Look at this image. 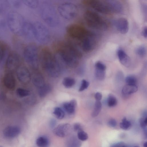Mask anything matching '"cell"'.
Segmentation results:
<instances>
[{"mask_svg": "<svg viewBox=\"0 0 147 147\" xmlns=\"http://www.w3.org/2000/svg\"><path fill=\"white\" fill-rule=\"evenodd\" d=\"M59 15L67 20H71L75 18L78 13L76 5L71 2H65L61 4L58 8Z\"/></svg>", "mask_w": 147, "mask_h": 147, "instance_id": "obj_8", "label": "cell"}, {"mask_svg": "<svg viewBox=\"0 0 147 147\" xmlns=\"http://www.w3.org/2000/svg\"><path fill=\"white\" fill-rule=\"evenodd\" d=\"M144 147H147V142H144L143 144Z\"/></svg>", "mask_w": 147, "mask_h": 147, "instance_id": "obj_48", "label": "cell"}, {"mask_svg": "<svg viewBox=\"0 0 147 147\" xmlns=\"http://www.w3.org/2000/svg\"><path fill=\"white\" fill-rule=\"evenodd\" d=\"M39 49V59L41 60L47 74L52 77H58L61 69L55 56L47 47H43Z\"/></svg>", "mask_w": 147, "mask_h": 147, "instance_id": "obj_2", "label": "cell"}, {"mask_svg": "<svg viewBox=\"0 0 147 147\" xmlns=\"http://www.w3.org/2000/svg\"><path fill=\"white\" fill-rule=\"evenodd\" d=\"M95 74L96 78L98 80L102 81L105 78V71L95 69Z\"/></svg>", "mask_w": 147, "mask_h": 147, "instance_id": "obj_35", "label": "cell"}, {"mask_svg": "<svg viewBox=\"0 0 147 147\" xmlns=\"http://www.w3.org/2000/svg\"><path fill=\"white\" fill-rule=\"evenodd\" d=\"M77 105L76 101L73 99L64 103L63 107L64 110L69 114L71 115L75 112Z\"/></svg>", "mask_w": 147, "mask_h": 147, "instance_id": "obj_20", "label": "cell"}, {"mask_svg": "<svg viewBox=\"0 0 147 147\" xmlns=\"http://www.w3.org/2000/svg\"><path fill=\"white\" fill-rule=\"evenodd\" d=\"M113 24L116 30L120 33L125 34L128 32L129 28L128 20L124 18H119L113 22Z\"/></svg>", "mask_w": 147, "mask_h": 147, "instance_id": "obj_13", "label": "cell"}, {"mask_svg": "<svg viewBox=\"0 0 147 147\" xmlns=\"http://www.w3.org/2000/svg\"><path fill=\"white\" fill-rule=\"evenodd\" d=\"M55 46L57 57L63 65L74 67L78 64L82 54L77 46L68 40L59 42Z\"/></svg>", "mask_w": 147, "mask_h": 147, "instance_id": "obj_1", "label": "cell"}, {"mask_svg": "<svg viewBox=\"0 0 147 147\" xmlns=\"http://www.w3.org/2000/svg\"><path fill=\"white\" fill-rule=\"evenodd\" d=\"M96 44L95 36L90 32L78 44L85 52H89L93 49Z\"/></svg>", "mask_w": 147, "mask_h": 147, "instance_id": "obj_10", "label": "cell"}, {"mask_svg": "<svg viewBox=\"0 0 147 147\" xmlns=\"http://www.w3.org/2000/svg\"><path fill=\"white\" fill-rule=\"evenodd\" d=\"M21 58L20 55L14 51L11 52L7 58L6 62V67L10 71H12L20 66Z\"/></svg>", "mask_w": 147, "mask_h": 147, "instance_id": "obj_9", "label": "cell"}, {"mask_svg": "<svg viewBox=\"0 0 147 147\" xmlns=\"http://www.w3.org/2000/svg\"><path fill=\"white\" fill-rule=\"evenodd\" d=\"M53 113L59 119H62L65 116V113L63 110L58 107H56L54 109Z\"/></svg>", "mask_w": 147, "mask_h": 147, "instance_id": "obj_30", "label": "cell"}, {"mask_svg": "<svg viewBox=\"0 0 147 147\" xmlns=\"http://www.w3.org/2000/svg\"><path fill=\"white\" fill-rule=\"evenodd\" d=\"M16 93L19 97L21 98L26 97L30 94V92L29 90L20 88L17 89Z\"/></svg>", "mask_w": 147, "mask_h": 147, "instance_id": "obj_34", "label": "cell"}, {"mask_svg": "<svg viewBox=\"0 0 147 147\" xmlns=\"http://www.w3.org/2000/svg\"><path fill=\"white\" fill-rule=\"evenodd\" d=\"M94 97L96 100L100 101L102 98V95L100 92H97L94 95Z\"/></svg>", "mask_w": 147, "mask_h": 147, "instance_id": "obj_45", "label": "cell"}, {"mask_svg": "<svg viewBox=\"0 0 147 147\" xmlns=\"http://www.w3.org/2000/svg\"><path fill=\"white\" fill-rule=\"evenodd\" d=\"M3 82L4 85L8 89L13 90L15 88L16 81L14 75L12 73L9 72L5 74Z\"/></svg>", "mask_w": 147, "mask_h": 147, "instance_id": "obj_19", "label": "cell"}, {"mask_svg": "<svg viewBox=\"0 0 147 147\" xmlns=\"http://www.w3.org/2000/svg\"><path fill=\"white\" fill-rule=\"evenodd\" d=\"M7 47L4 42L0 41V63L4 58Z\"/></svg>", "mask_w": 147, "mask_h": 147, "instance_id": "obj_29", "label": "cell"}, {"mask_svg": "<svg viewBox=\"0 0 147 147\" xmlns=\"http://www.w3.org/2000/svg\"><path fill=\"white\" fill-rule=\"evenodd\" d=\"M0 147H1V146H0Z\"/></svg>", "mask_w": 147, "mask_h": 147, "instance_id": "obj_50", "label": "cell"}, {"mask_svg": "<svg viewBox=\"0 0 147 147\" xmlns=\"http://www.w3.org/2000/svg\"><path fill=\"white\" fill-rule=\"evenodd\" d=\"M139 123L141 127L143 129L146 128L147 125V112L144 111L143 116L139 119Z\"/></svg>", "mask_w": 147, "mask_h": 147, "instance_id": "obj_36", "label": "cell"}, {"mask_svg": "<svg viewBox=\"0 0 147 147\" xmlns=\"http://www.w3.org/2000/svg\"><path fill=\"white\" fill-rule=\"evenodd\" d=\"M16 74L19 80L22 83H28L30 79L29 72L25 67L20 66L16 69Z\"/></svg>", "mask_w": 147, "mask_h": 147, "instance_id": "obj_15", "label": "cell"}, {"mask_svg": "<svg viewBox=\"0 0 147 147\" xmlns=\"http://www.w3.org/2000/svg\"><path fill=\"white\" fill-rule=\"evenodd\" d=\"M74 130L78 132L82 130V128L81 125L79 123H75L73 125Z\"/></svg>", "mask_w": 147, "mask_h": 147, "instance_id": "obj_42", "label": "cell"}, {"mask_svg": "<svg viewBox=\"0 0 147 147\" xmlns=\"http://www.w3.org/2000/svg\"><path fill=\"white\" fill-rule=\"evenodd\" d=\"M32 37L38 42L42 43L47 42L51 38V34L48 29L43 24L39 22L31 23Z\"/></svg>", "mask_w": 147, "mask_h": 147, "instance_id": "obj_5", "label": "cell"}, {"mask_svg": "<svg viewBox=\"0 0 147 147\" xmlns=\"http://www.w3.org/2000/svg\"><path fill=\"white\" fill-rule=\"evenodd\" d=\"M20 131V129L19 127L16 126H10L5 128L3 131V134L6 137L12 138L19 135Z\"/></svg>", "mask_w": 147, "mask_h": 147, "instance_id": "obj_18", "label": "cell"}, {"mask_svg": "<svg viewBox=\"0 0 147 147\" xmlns=\"http://www.w3.org/2000/svg\"><path fill=\"white\" fill-rule=\"evenodd\" d=\"M135 53L136 55L139 57H144L146 54V48L143 45L139 46L136 49Z\"/></svg>", "mask_w": 147, "mask_h": 147, "instance_id": "obj_31", "label": "cell"}, {"mask_svg": "<svg viewBox=\"0 0 147 147\" xmlns=\"http://www.w3.org/2000/svg\"><path fill=\"white\" fill-rule=\"evenodd\" d=\"M56 121L54 119H52L50 121V126L51 128H53L55 126Z\"/></svg>", "mask_w": 147, "mask_h": 147, "instance_id": "obj_46", "label": "cell"}, {"mask_svg": "<svg viewBox=\"0 0 147 147\" xmlns=\"http://www.w3.org/2000/svg\"><path fill=\"white\" fill-rule=\"evenodd\" d=\"M33 84L38 88L44 85L45 84L43 78L40 75H35L33 76L32 79Z\"/></svg>", "mask_w": 147, "mask_h": 147, "instance_id": "obj_23", "label": "cell"}, {"mask_svg": "<svg viewBox=\"0 0 147 147\" xmlns=\"http://www.w3.org/2000/svg\"><path fill=\"white\" fill-rule=\"evenodd\" d=\"M111 147H128L123 142H119L112 145Z\"/></svg>", "mask_w": 147, "mask_h": 147, "instance_id": "obj_43", "label": "cell"}, {"mask_svg": "<svg viewBox=\"0 0 147 147\" xmlns=\"http://www.w3.org/2000/svg\"><path fill=\"white\" fill-rule=\"evenodd\" d=\"M108 124L109 126L112 127H114L117 126V122L115 119H111L109 121Z\"/></svg>", "mask_w": 147, "mask_h": 147, "instance_id": "obj_41", "label": "cell"}, {"mask_svg": "<svg viewBox=\"0 0 147 147\" xmlns=\"http://www.w3.org/2000/svg\"><path fill=\"white\" fill-rule=\"evenodd\" d=\"M125 82L127 84L136 85L137 80V78L134 76L129 75L125 78Z\"/></svg>", "mask_w": 147, "mask_h": 147, "instance_id": "obj_37", "label": "cell"}, {"mask_svg": "<svg viewBox=\"0 0 147 147\" xmlns=\"http://www.w3.org/2000/svg\"><path fill=\"white\" fill-rule=\"evenodd\" d=\"M77 137L78 139L82 141H86L88 138V134L83 130L78 132Z\"/></svg>", "mask_w": 147, "mask_h": 147, "instance_id": "obj_38", "label": "cell"}, {"mask_svg": "<svg viewBox=\"0 0 147 147\" xmlns=\"http://www.w3.org/2000/svg\"><path fill=\"white\" fill-rule=\"evenodd\" d=\"M138 90V87L136 85L126 84L123 86L122 92L125 95H128L136 92Z\"/></svg>", "mask_w": 147, "mask_h": 147, "instance_id": "obj_21", "label": "cell"}, {"mask_svg": "<svg viewBox=\"0 0 147 147\" xmlns=\"http://www.w3.org/2000/svg\"><path fill=\"white\" fill-rule=\"evenodd\" d=\"M83 2L100 13L107 14L110 13L105 1L85 0Z\"/></svg>", "mask_w": 147, "mask_h": 147, "instance_id": "obj_11", "label": "cell"}, {"mask_svg": "<svg viewBox=\"0 0 147 147\" xmlns=\"http://www.w3.org/2000/svg\"><path fill=\"white\" fill-rule=\"evenodd\" d=\"M76 83L75 79L72 78L66 77L63 79L62 81V84L65 88H70L73 86Z\"/></svg>", "mask_w": 147, "mask_h": 147, "instance_id": "obj_27", "label": "cell"}, {"mask_svg": "<svg viewBox=\"0 0 147 147\" xmlns=\"http://www.w3.org/2000/svg\"><path fill=\"white\" fill-rule=\"evenodd\" d=\"M36 144L38 147H48L49 145V142L47 138L42 136L38 137L36 139Z\"/></svg>", "mask_w": 147, "mask_h": 147, "instance_id": "obj_25", "label": "cell"}, {"mask_svg": "<svg viewBox=\"0 0 147 147\" xmlns=\"http://www.w3.org/2000/svg\"><path fill=\"white\" fill-rule=\"evenodd\" d=\"M66 30L69 40L74 41V42H76L77 44L90 32L83 26L76 24H71L68 26Z\"/></svg>", "mask_w": 147, "mask_h": 147, "instance_id": "obj_7", "label": "cell"}, {"mask_svg": "<svg viewBox=\"0 0 147 147\" xmlns=\"http://www.w3.org/2000/svg\"><path fill=\"white\" fill-rule=\"evenodd\" d=\"M7 20L12 32L18 36L24 35L27 22L22 16L16 12L11 11L8 14Z\"/></svg>", "mask_w": 147, "mask_h": 147, "instance_id": "obj_3", "label": "cell"}, {"mask_svg": "<svg viewBox=\"0 0 147 147\" xmlns=\"http://www.w3.org/2000/svg\"><path fill=\"white\" fill-rule=\"evenodd\" d=\"M101 108L102 104L100 101L96 100L94 107L92 113V116L94 117L98 115L101 110Z\"/></svg>", "mask_w": 147, "mask_h": 147, "instance_id": "obj_26", "label": "cell"}, {"mask_svg": "<svg viewBox=\"0 0 147 147\" xmlns=\"http://www.w3.org/2000/svg\"><path fill=\"white\" fill-rule=\"evenodd\" d=\"M142 11L144 16L145 17V18L146 19L147 18V6L145 4H142L141 6Z\"/></svg>", "mask_w": 147, "mask_h": 147, "instance_id": "obj_44", "label": "cell"}, {"mask_svg": "<svg viewBox=\"0 0 147 147\" xmlns=\"http://www.w3.org/2000/svg\"><path fill=\"white\" fill-rule=\"evenodd\" d=\"M39 49L36 45L33 43L28 45L25 48L23 55L26 63L31 67L37 68L39 61Z\"/></svg>", "mask_w": 147, "mask_h": 147, "instance_id": "obj_6", "label": "cell"}, {"mask_svg": "<svg viewBox=\"0 0 147 147\" xmlns=\"http://www.w3.org/2000/svg\"><path fill=\"white\" fill-rule=\"evenodd\" d=\"M51 90L52 88L50 85L45 84L44 85L39 88L38 95L40 97H44L50 93Z\"/></svg>", "mask_w": 147, "mask_h": 147, "instance_id": "obj_22", "label": "cell"}, {"mask_svg": "<svg viewBox=\"0 0 147 147\" xmlns=\"http://www.w3.org/2000/svg\"><path fill=\"white\" fill-rule=\"evenodd\" d=\"M42 16L45 22L48 25L54 26L58 23L57 16L52 8L47 7L42 11Z\"/></svg>", "mask_w": 147, "mask_h": 147, "instance_id": "obj_12", "label": "cell"}, {"mask_svg": "<svg viewBox=\"0 0 147 147\" xmlns=\"http://www.w3.org/2000/svg\"><path fill=\"white\" fill-rule=\"evenodd\" d=\"M131 122L127 120L125 117L122 119L121 122L120 123L119 126L120 127L124 130H127L131 127Z\"/></svg>", "mask_w": 147, "mask_h": 147, "instance_id": "obj_33", "label": "cell"}, {"mask_svg": "<svg viewBox=\"0 0 147 147\" xmlns=\"http://www.w3.org/2000/svg\"><path fill=\"white\" fill-rule=\"evenodd\" d=\"M81 145L80 140L74 137L70 138L67 142V147H80Z\"/></svg>", "mask_w": 147, "mask_h": 147, "instance_id": "obj_24", "label": "cell"}, {"mask_svg": "<svg viewBox=\"0 0 147 147\" xmlns=\"http://www.w3.org/2000/svg\"><path fill=\"white\" fill-rule=\"evenodd\" d=\"M107 104L109 107H112L117 105V103L116 98L112 94H109L107 98Z\"/></svg>", "mask_w": 147, "mask_h": 147, "instance_id": "obj_28", "label": "cell"}, {"mask_svg": "<svg viewBox=\"0 0 147 147\" xmlns=\"http://www.w3.org/2000/svg\"><path fill=\"white\" fill-rule=\"evenodd\" d=\"M95 69L105 71L106 68V65L100 61H97L95 64Z\"/></svg>", "mask_w": 147, "mask_h": 147, "instance_id": "obj_40", "label": "cell"}, {"mask_svg": "<svg viewBox=\"0 0 147 147\" xmlns=\"http://www.w3.org/2000/svg\"><path fill=\"white\" fill-rule=\"evenodd\" d=\"M83 17L85 23L89 27L101 31H105L107 29V22L97 13L88 10L84 12Z\"/></svg>", "mask_w": 147, "mask_h": 147, "instance_id": "obj_4", "label": "cell"}, {"mask_svg": "<svg viewBox=\"0 0 147 147\" xmlns=\"http://www.w3.org/2000/svg\"><path fill=\"white\" fill-rule=\"evenodd\" d=\"M89 85V83L86 80L83 79L82 81L81 85L79 89V92L82 91L86 89Z\"/></svg>", "mask_w": 147, "mask_h": 147, "instance_id": "obj_39", "label": "cell"}, {"mask_svg": "<svg viewBox=\"0 0 147 147\" xmlns=\"http://www.w3.org/2000/svg\"><path fill=\"white\" fill-rule=\"evenodd\" d=\"M109 12L120 14L123 11V6L119 1L116 0H105Z\"/></svg>", "mask_w": 147, "mask_h": 147, "instance_id": "obj_14", "label": "cell"}, {"mask_svg": "<svg viewBox=\"0 0 147 147\" xmlns=\"http://www.w3.org/2000/svg\"><path fill=\"white\" fill-rule=\"evenodd\" d=\"M24 3L30 8H36L38 5V1L36 0H26L23 1Z\"/></svg>", "mask_w": 147, "mask_h": 147, "instance_id": "obj_32", "label": "cell"}, {"mask_svg": "<svg viewBox=\"0 0 147 147\" xmlns=\"http://www.w3.org/2000/svg\"><path fill=\"white\" fill-rule=\"evenodd\" d=\"M71 129L70 125L68 123L61 124L55 127L53 130V133L56 136L64 137L69 133Z\"/></svg>", "mask_w": 147, "mask_h": 147, "instance_id": "obj_16", "label": "cell"}, {"mask_svg": "<svg viewBox=\"0 0 147 147\" xmlns=\"http://www.w3.org/2000/svg\"><path fill=\"white\" fill-rule=\"evenodd\" d=\"M134 147H140L138 146H134Z\"/></svg>", "mask_w": 147, "mask_h": 147, "instance_id": "obj_49", "label": "cell"}, {"mask_svg": "<svg viewBox=\"0 0 147 147\" xmlns=\"http://www.w3.org/2000/svg\"><path fill=\"white\" fill-rule=\"evenodd\" d=\"M117 53L120 63L126 67H129L131 64V59L124 50L119 48L117 51Z\"/></svg>", "mask_w": 147, "mask_h": 147, "instance_id": "obj_17", "label": "cell"}, {"mask_svg": "<svg viewBox=\"0 0 147 147\" xmlns=\"http://www.w3.org/2000/svg\"><path fill=\"white\" fill-rule=\"evenodd\" d=\"M142 36L145 38H146L147 37V27L146 26L143 29L142 32Z\"/></svg>", "mask_w": 147, "mask_h": 147, "instance_id": "obj_47", "label": "cell"}]
</instances>
